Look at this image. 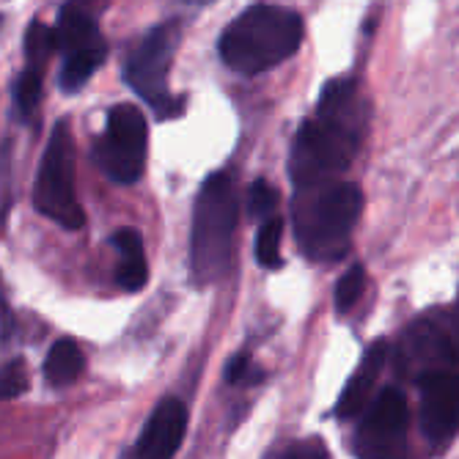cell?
Wrapping results in <instances>:
<instances>
[{
    "instance_id": "6da1fadb",
    "label": "cell",
    "mask_w": 459,
    "mask_h": 459,
    "mask_svg": "<svg viewBox=\"0 0 459 459\" xmlns=\"http://www.w3.org/2000/svg\"><path fill=\"white\" fill-rule=\"evenodd\" d=\"M366 130V108L358 82L327 80L314 113L300 124L289 149V179L295 190L333 185L355 162Z\"/></svg>"
},
{
    "instance_id": "7a4b0ae2",
    "label": "cell",
    "mask_w": 459,
    "mask_h": 459,
    "mask_svg": "<svg viewBox=\"0 0 459 459\" xmlns=\"http://www.w3.org/2000/svg\"><path fill=\"white\" fill-rule=\"evenodd\" d=\"M300 45L303 20L298 12L270 4H254L223 28L218 39V53L231 72L256 77L289 61L300 50Z\"/></svg>"
},
{
    "instance_id": "3957f363",
    "label": "cell",
    "mask_w": 459,
    "mask_h": 459,
    "mask_svg": "<svg viewBox=\"0 0 459 459\" xmlns=\"http://www.w3.org/2000/svg\"><path fill=\"white\" fill-rule=\"evenodd\" d=\"M360 210L363 193L352 182L295 190L291 223L300 254L311 262H336L347 256Z\"/></svg>"
},
{
    "instance_id": "277c9868",
    "label": "cell",
    "mask_w": 459,
    "mask_h": 459,
    "mask_svg": "<svg viewBox=\"0 0 459 459\" xmlns=\"http://www.w3.org/2000/svg\"><path fill=\"white\" fill-rule=\"evenodd\" d=\"M237 231V185L229 171L204 179L190 226V270L198 286H212L231 273Z\"/></svg>"
},
{
    "instance_id": "5b68a950",
    "label": "cell",
    "mask_w": 459,
    "mask_h": 459,
    "mask_svg": "<svg viewBox=\"0 0 459 459\" xmlns=\"http://www.w3.org/2000/svg\"><path fill=\"white\" fill-rule=\"evenodd\" d=\"M454 366H459V295L451 306L415 316L394 347V371L407 383H421Z\"/></svg>"
},
{
    "instance_id": "8992f818",
    "label": "cell",
    "mask_w": 459,
    "mask_h": 459,
    "mask_svg": "<svg viewBox=\"0 0 459 459\" xmlns=\"http://www.w3.org/2000/svg\"><path fill=\"white\" fill-rule=\"evenodd\" d=\"M177 45H179V22L177 20L160 22L135 41L121 69L124 82L162 121L179 118L187 105L185 94H171L169 89V72L174 64Z\"/></svg>"
},
{
    "instance_id": "52a82bcc",
    "label": "cell",
    "mask_w": 459,
    "mask_h": 459,
    "mask_svg": "<svg viewBox=\"0 0 459 459\" xmlns=\"http://www.w3.org/2000/svg\"><path fill=\"white\" fill-rule=\"evenodd\" d=\"M30 204L39 215H45L48 221L69 231H77L86 223L74 193V141L66 118L56 121L50 133L30 190Z\"/></svg>"
},
{
    "instance_id": "ba28073f",
    "label": "cell",
    "mask_w": 459,
    "mask_h": 459,
    "mask_svg": "<svg viewBox=\"0 0 459 459\" xmlns=\"http://www.w3.org/2000/svg\"><path fill=\"white\" fill-rule=\"evenodd\" d=\"M149 124L138 105L118 102L108 110L105 130L94 141V165L116 185H135L146 165Z\"/></svg>"
},
{
    "instance_id": "9c48e42d",
    "label": "cell",
    "mask_w": 459,
    "mask_h": 459,
    "mask_svg": "<svg viewBox=\"0 0 459 459\" xmlns=\"http://www.w3.org/2000/svg\"><path fill=\"white\" fill-rule=\"evenodd\" d=\"M53 30H56V48L61 50L58 89L64 94H77L108 56L105 36L97 20L74 4H64L58 9V20Z\"/></svg>"
},
{
    "instance_id": "30bf717a",
    "label": "cell",
    "mask_w": 459,
    "mask_h": 459,
    "mask_svg": "<svg viewBox=\"0 0 459 459\" xmlns=\"http://www.w3.org/2000/svg\"><path fill=\"white\" fill-rule=\"evenodd\" d=\"M358 459H410V407L399 388L377 394L352 435Z\"/></svg>"
},
{
    "instance_id": "8fae6325",
    "label": "cell",
    "mask_w": 459,
    "mask_h": 459,
    "mask_svg": "<svg viewBox=\"0 0 459 459\" xmlns=\"http://www.w3.org/2000/svg\"><path fill=\"white\" fill-rule=\"evenodd\" d=\"M22 50H25V61H22V69L14 80L12 100H14V116L22 124H28L39 108V100H41V82H45L50 56L58 50L56 48V30L48 28L45 22H39V20L30 22L25 30Z\"/></svg>"
},
{
    "instance_id": "7c38bea8",
    "label": "cell",
    "mask_w": 459,
    "mask_h": 459,
    "mask_svg": "<svg viewBox=\"0 0 459 459\" xmlns=\"http://www.w3.org/2000/svg\"><path fill=\"white\" fill-rule=\"evenodd\" d=\"M421 429L432 448H446L459 432V374L437 371L421 383Z\"/></svg>"
},
{
    "instance_id": "4fadbf2b",
    "label": "cell",
    "mask_w": 459,
    "mask_h": 459,
    "mask_svg": "<svg viewBox=\"0 0 459 459\" xmlns=\"http://www.w3.org/2000/svg\"><path fill=\"white\" fill-rule=\"evenodd\" d=\"M187 432V407L169 396L162 399L149 421L143 424L135 446L130 448V459H174Z\"/></svg>"
},
{
    "instance_id": "5bb4252c",
    "label": "cell",
    "mask_w": 459,
    "mask_h": 459,
    "mask_svg": "<svg viewBox=\"0 0 459 459\" xmlns=\"http://www.w3.org/2000/svg\"><path fill=\"white\" fill-rule=\"evenodd\" d=\"M388 350H391L388 342L377 339V342H371V347L363 352L358 368L352 371V377L347 380V385H344V391H342V396L336 402V419L339 421H350V419H355L358 412H363L374 383H377L380 371L385 368Z\"/></svg>"
},
{
    "instance_id": "9a60e30c",
    "label": "cell",
    "mask_w": 459,
    "mask_h": 459,
    "mask_svg": "<svg viewBox=\"0 0 459 459\" xmlns=\"http://www.w3.org/2000/svg\"><path fill=\"white\" fill-rule=\"evenodd\" d=\"M110 245L118 254V267H116V283L124 291H141L149 281V267H146V250L143 239L135 229H116L110 237Z\"/></svg>"
},
{
    "instance_id": "2e32d148",
    "label": "cell",
    "mask_w": 459,
    "mask_h": 459,
    "mask_svg": "<svg viewBox=\"0 0 459 459\" xmlns=\"http://www.w3.org/2000/svg\"><path fill=\"white\" fill-rule=\"evenodd\" d=\"M82 368H86V355L82 350L72 342V339H58L50 350H48V358H45V380L53 385V388H64L69 383H74Z\"/></svg>"
},
{
    "instance_id": "e0dca14e",
    "label": "cell",
    "mask_w": 459,
    "mask_h": 459,
    "mask_svg": "<svg viewBox=\"0 0 459 459\" xmlns=\"http://www.w3.org/2000/svg\"><path fill=\"white\" fill-rule=\"evenodd\" d=\"M281 231H283V221L281 218H273V221L259 226L256 250H254L259 267H264V270H281L283 267V259H281Z\"/></svg>"
},
{
    "instance_id": "ac0fdd59",
    "label": "cell",
    "mask_w": 459,
    "mask_h": 459,
    "mask_svg": "<svg viewBox=\"0 0 459 459\" xmlns=\"http://www.w3.org/2000/svg\"><path fill=\"white\" fill-rule=\"evenodd\" d=\"M275 206H278V193L267 179H256L247 187V215L254 221L267 223V221L278 218Z\"/></svg>"
},
{
    "instance_id": "d6986e66",
    "label": "cell",
    "mask_w": 459,
    "mask_h": 459,
    "mask_svg": "<svg viewBox=\"0 0 459 459\" xmlns=\"http://www.w3.org/2000/svg\"><path fill=\"white\" fill-rule=\"evenodd\" d=\"M363 283H366V270L363 264H352L336 283V314H350L355 308V303L363 295Z\"/></svg>"
},
{
    "instance_id": "ffe728a7",
    "label": "cell",
    "mask_w": 459,
    "mask_h": 459,
    "mask_svg": "<svg viewBox=\"0 0 459 459\" xmlns=\"http://www.w3.org/2000/svg\"><path fill=\"white\" fill-rule=\"evenodd\" d=\"M28 391V363L25 358H12L4 366V399H17Z\"/></svg>"
},
{
    "instance_id": "44dd1931",
    "label": "cell",
    "mask_w": 459,
    "mask_h": 459,
    "mask_svg": "<svg viewBox=\"0 0 459 459\" xmlns=\"http://www.w3.org/2000/svg\"><path fill=\"white\" fill-rule=\"evenodd\" d=\"M223 377H226L229 385H239V383H247V385H250V383H259V380L264 377V371H256L254 366H250L247 355L239 352V355H234V358L226 360Z\"/></svg>"
},
{
    "instance_id": "7402d4cb",
    "label": "cell",
    "mask_w": 459,
    "mask_h": 459,
    "mask_svg": "<svg viewBox=\"0 0 459 459\" xmlns=\"http://www.w3.org/2000/svg\"><path fill=\"white\" fill-rule=\"evenodd\" d=\"M278 459H330V451L325 440L319 437H306L300 443H291Z\"/></svg>"
},
{
    "instance_id": "603a6c76",
    "label": "cell",
    "mask_w": 459,
    "mask_h": 459,
    "mask_svg": "<svg viewBox=\"0 0 459 459\" xmlns=\"http://www.w3.org/2000/svg\"><path fill=\"white\" fill-rule=\"evenodd\" d=\"M9 327H14V319L9 316V303L4 300V339H9Z\"/></svg>"
}]
</instances>
